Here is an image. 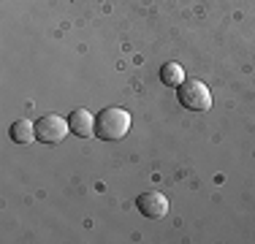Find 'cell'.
Returning a JSON list of instances; mask_svg holds the SVG:
<instances>
[{"label": "cell", "instance_id": "cell-4", "mask_svg": "<svg viewBox=\"0 0 255 244\" xmlns=\"http://www.w3.org/2000/svg\"><path fill=\"white\" fill-rule=\"evenodd\" d=\"M136 206H138V212H141L144 217H149V220H160V217L168 215V198L163 193H144V195H138Z\"/></svg>", "mask_w": 255, "mask_h": 244}, {"label": "cell", "instance_id": "cell-7", "mask_svg": "<svg viewBox=\"0 0 255 244\" xmlns=\"http://www.w3.org/2000/svg\"><path fill=\"white\" fill-rule=\"evenodd\" d=\"M160 79H163V84H168V87H179V84L185 82V73H182V65H177V63L163 65V68H160Z\"/></svg>", "mask_w": 255, "mask_h": 244}, {"label": "cell", "instance_id": "cell-1", "mask_svg": "<svg viewBox=\"0 0 255 244\" xmlns=\"http://www.w3.org/2000/svg\"><path fill=\"white\" fill-rule=\"evenodd\" d=\"M128 130H130V114L120 106L103 109L95 117V136L103 141H120L128 136Z\"/></svg>", "mask_w": 255, "mask_h": 244}, {"label": "cell", "instance_id": "cell-5", "mask_svg": "<svg viewBox=\"0 0 255 244\" xmlns=\"http://www.w3.org/2000/svg\"><path fill=\"white\" fill-rule=\"evenodd\" d=\"M68 127L79 138L95 136V117L87 112V109H76V112H71V117H68Z\"/></svg>", "mask_w": 255, "mask_h": 244}, {"label": "cell", "instance_id": "cell-3", "mask_svg": "<svg viewBox=\"0 0 255 244\" xmlns=\"http://www.w3.org/2000/svg\"><path fill=\"white\" fill-rule=\"evenodd\" d=\"M68 133H71L68 120L57 117V114H46V117H41L38 125H35V138H38L41 144H60Z\"/></svg>", "mask_w": 255, "mask_h": 244}, {"label": "cell", "instance_id": "cell-6", "mask_svg": "<svg viewBox=\"0 0 255 244\" xmlns=\"http://www.w3.org/2000/svg\"><path fill=\"white\" fill-rule=\"evenodd\" d=\"M11 138H14L16 144L35 141V125L30 120H16L14 125H11Z\"/></svg>", "mask_w": 255, "mask_h": 244}, {"label": "cell", "instance_id": "cell-2", "mask_svg": "<svg viewBox=\"0 0 255 244\" xmlns=\"http://www.w3.org/2000/svg\"><path fill=\"white\" fill-rule=\"evenodd\" d=\"M177 98H179L182 106L190 109V112H206V109H212V93L204 82H198V79L182 82L177 87Z\"/></svg>", "mask_w": 255, "mask_h": 244}]
</instances>
